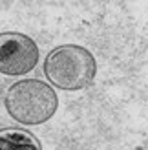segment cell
Segmentation results:
<instances>
[{
	"label": "cell",
	"instance_id": "3",
	"mask_svg": "<svg viewBox=\"0 0 148 150\" xmlns=\"http://www.w3.org/2000/svg\"><path fill=\"white\" fill-rule=\"evenodd\" d=\"M39 62V46L24 33H0V73L18 77L29 73Z\"/></svg>",
	"mask_w": 148,
	"mask_h": 150
},
{
	"label": "cell",
	"instance_id": "1",
	"mask_svg": "<svg viewBox=\"0 0 148 150\" xmlns=\"http://www.w3.org/2000/svg\"><path fill=\"white\" fill-rule=\"evenodd\" d=\"M6 110L15 121L35 126L49 121L58 108V97L48 82L24 79L11 84L4 97Z\"/></svg>",
	"mask_w": 148,
	"mask_h": 150
},
{
	"label": "cell",
	"instance_id": "4",
	"mask_svg": "<svg viewBox=\"0 0 148 150\" xmlns=\"http://www.w3.org/2000/svg\"><path fill=\"white\" fill-rule=\"evenodd\" d=\"M0 150H42L40 143L31 132L22 128L0 130Z\"/></svg>",
	"mask_w": 148,
	"mask_h": 150
},
{
	"label": "cell",
	"instance_id": "2",
	"mask_svg": "<svg viewBox=\"0 0 148 150\" xmlns=\"http://www.w3.org/2000/svg\"><path fill=\"white\" fill-rule=\"evenodd\" d=\"M97 73V62L90 50L77 44H64L51 50L44 61V75L53 86L66 92L88 88Z\"/></svg>",
	"mask_w": 148,
	"mask_h": 150
}]
</instances>
